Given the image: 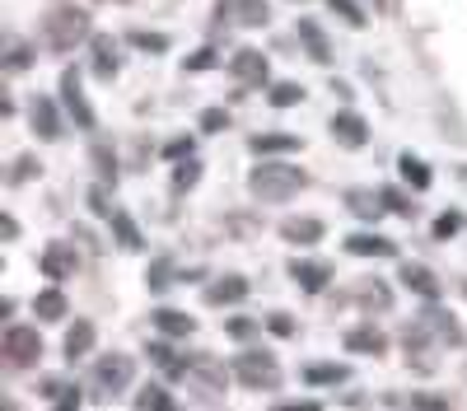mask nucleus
I'll use <instances>...</instances> for the list:
<instances>
[{"label": "nucleus", "instance_id": "27", "mask_svg": "<svg viewBox=\"0 0 467 411\" xmlns=\"http://www.w3.org/2000/svg\"><path fill=\"white\" fill-rule=\"evenodd\" d=\"M248 149H253L257 159L290 155V149H299V136H290V131H262V136H253V140H248Z\"/></svg>", "mask_w": 467, "mask_h": 411}, {"label": "nucleus", "instance_id": "25", "mask_svg": "<svg viewBox=\"0 0 467 411\" xmlns=\"http://www.w3.org/2000/svg\"><path fill=\"white\" fill-rule=\"evenodd\" d=\"M346 211L374 224V220H383L388 201H383V192H379V187H350V192H346Z\"/></svg>", "mask_w": 467, "mask_h": 411}, {"label": "nucleus", "instance_id": "18", "mask_svg": "<svg viewBox=\"0 0 467 411\" xmlns=\"http://www.w3.org/2000/svg\"><path fill=\"white\" fill-rule=\"evenodd\" d=\"M323 234H327V224L318 215H290V220H281V239L295 243V248H314V243H323Z\"/></svg>", "mask_w": 467, "mask_h": 411}, {"label": "nucleus", "instance_id": "30", "mask_svg": "<svg viewBox=\"0 0 467 411\" xmlns=\"http://www.w3.org/2000/svg\"><path fill=\"white\" fill-rule=\"evenodd\" d=\"M150 323L160 327L164 336H192V327H197V323H192L187 313H178V309H154V313H150Z\"/></svg>", "mask_w": 467, "mask_h": 411}, {"label": "nucleus", "instance_id": "2", "mask_svg": "<svg viewBox=\"0 0 467 411\" xmlns=\"http://www.w3.org/2000/svg\"><path fill=\"white\" fill-rule=\"evenodd\" d=\"M308 187V173L290 159H257V169H248V192L262 206H285Z\"/></svg>", "mask_w": 467, "mask_h": 411}, {"label": "nucleus", "instance_id": "23", "mask_svg": "<svg viewBox=\"0 0 467 411\" xmlns=\"http://www.w3.org/2000/svg\"><path fill=\"white\" fill-rule=\"evenodd\" d=\"M33 318L37 323H66L70 318V299H66V290L52 281L47 290H37L33 294Z\"/></svg>", "mask_w": 467, "mask_h": 411}, {"label": "nucleus", "instance_id": "44", "mask_svg": "<svg viewBox=\"0 0 467 411\" xmlns=\"http://www.w3.org/2000/svg\"><path fill=\"white\" fill-rule=\"evenodd\" d=\"M33 173H43V164H37L33 155H24V159H15V173H10V182H28Z\"/></svg>", "mask_w": 467, "mask_h": 411}, {"label": "nucleus", "instance_id": "46", "mask_svg": "<svg viewBox=\"0 0 467 411\" xmlns=\"http://www.w3.org/2000/svg\"><path fill=\"white\" fill-rule=\"evenodd\" d=\"M89 206H94V211H99L103 220H112V215H117V211L108 206V192H103V187H94V192H89Z\"/></svg>", "mask_w": 467, "mask_h": 411}, {"label": "nucleus", "instance_id": "5", "mask_svg": "<svg viewBox=\"0 0 467 411\" xmlns=\"http://www.w3.org/2000/svg\"><path fill=\"white\" fill-rule=\"evenodd\" d=\"M0 351H5L10 369H33L37 360H43V336H37V327H28V323H10L5 336H0Z\"/></svg>", "mask_w": 467, "mask_h": 411}, {"label": "nucleus", "instance_id": "32", "mask_svg": "<svg viewBox=\"0 0 467 411\" xmlns=\"http://www.w3.org/2000/svg\"><path fill=\"white\" fill-rule=\"evenodd\" d=\"M136 406H140V411H173V393H169L164 384H145V388L136 393Z\"/></svg>", "mask_w": 467, "mask_h": 411}, {"label": "nucleus", "instance_id": "33", "mask_svg": "<svg viewBox=\"0 0 467 411\" xmlns=\"http://www.w3.org/2000/svg\"><path fill=\"white\" fill-rule=\"evenodd\" d=\"M127 43L131 47H140V52H154V57H164L173 43H169V33H150V28H131L127 33Z\"/></svg>", "mask_w": 467, "mask_h": 411}, {"label": "nucleus", "instance_id": "17", "mask_svg": "<svg viewBox=\"0 0 467 411\" xmlns=\"http://www.w3.org/2000/svg\"><path fill=\"white\" fill-rule=\"evenodd\" d=\"M206 304L211 309H229V304H244V299H248V281L239 276V272H224V276H215L211 285H206Z\"/></svg>", "mask_w": 467, "mask_h": 411}, {"label": "nucleus", "instance_id": "38", "mask_svg": "<svg viewBox=\"0 0 467 411\" xmlns=\"http://www.w3.org/2000/svg\"><path fill=\"white\" fill-rule=\"evenodd\" d=\"M215 66H220V52L215 47H202V52H192L182 61V70H192V75H197V70H215Z\"/></svg>", "mask_w": 467, "mask_h": 411}, {"label": "nucleus", "instance_id": "15", "mask_svg": "<svg viewBox=\"0 0 467 411\" xmlns=\"http://www.w3.org/2000/svg\"><path fill=\"white\" fill-rule=\"evenodd\" d=\"M229 75H234L239 85H266V80H271V61H266L257 47H239V52L229 57Z\"/></svg>", "mask_w": 467, "mask_h": 411}, {"label": "nucleus", "instance_id": "45", "mask_svg": "<svg viewBox=\"0 0 467 411\" xmlns=\"http://www.w3.org/2000/svg\"><path fill=\"white\" fill-rule=\"evenodd\" d=\"M164 155H169V159H187V155H192V136L169 140V145H164Z\"/></svg>", "mask_w": 467, "mask_h": 411}, {"label": "nucleus", "instance_id": "11", "mask_svg": "<svg viewBox=\"0 0 467 411\" xmlns=\"http://www.w3.org/2000/svg\"><path fill=\"white\" fill-rule=\"evenodd\" d=\"M37 272L61 285V281H70L75 272H80V252H75V243H47L43 252H37Z\"/></svg>", "mask_w": 467, "mask_h": 411}, {"label": "nucleus", "instance_id": "31", "mask_svg": "<svg viewBox=\"0 0 467 411\" xmlns=\"http://www.w3.org/2000/svg\"><path fill=\"white\" fill-rule=\"evenodd\" d=\"M108 224H112V234H117V243H122L127 252L145 248V239H140V230H136V224H131V215H127V211H117V215H112Z\"/></svg>", "mask_w": 467, "mask_h": 411}, {"label": "nucleus", "instance_id": "14", "mask_svg": "<svg viewBox=\"0 0 467 411\" xmlns=\"http://www.w3.org/2000/svg\"><path fill=\"white\" fill-rule=\"evenodd\" d=\"M332 140L341 149H365L369 145V122L356 108H341V112H332Z\"/></svg>", "mask_w": 467, "mask_h": 411}, {"label": "nucleus", "instance_id": "50", "mask_svg": "<svg viewBox=\"0 0 467 411\" xmlns=\"http://www.w3.org/2000/svg\"><path fill=\"white\" fill-rule=\"evenodd\" d=\"M99 5H127V0H99Z\"/></svg>", "mask_w": 467, "mask_h": 411}, {"label": "nucleus", "instance_id": "22", "mask_svg": "<svg viewBox=\"0 0 467 411\" xmlns=\"http://www.w3.org/2000/svg\"><path fill=\"white\" fill-rule=\"evenodd\" d=\"M295 37H299V47L308 52V61H318V66L332 61V43H327V33H323L318 19H295Z\"/></svg>", "mask_w": 467, "mask_h": 411}, {"label": "nucleus", "instance_id": "19", "mask_svg": "<svg viewBox=\"0 0 467 411\" xmlns=\"http://www.w3.org/2000/svg\"><path fill=\"white\" fill-rule=\"evenodd\" d=\"M346 243V252L350 257H398V243L393 239H388V234H379V230H360V234H346L341 239Z\"/></svg>", "mask_w": 467, "mask_h": 411}, {"label": "nucleus", "instance_id": "13", "mask_svg": "<svg viewBox=\"0 0 467 411\" xmlns=\"http://www.w3.org/2000/svg\"><path fill=\"white\" fill-rule=\"evenodd\" d=\"M290 281L304 294H323L332 285V267H327L323 257H290Z\"/></svg>", "mask_w": 467, "mask_h": 411}, {"label": "nucleus", "instance_id": "48", "mask_svg": "<svg viewBox=\"0 0 467 411\" xmlns=\"http://www.w3.org/2000/svg\"><path fill=\"white\" fill-rule=\"evenodd\" d=\"M281 411H318V402H281Z\"/></svg>", "mask_w": 467, "mask_h": 411}, {"label": "nucleus", "instance_id": "24", "mask_svg": "<svg viewBox=\"0 0 467 411\" xmlns=\"http://www.w3.org/2000/svg\"><path fill=\"white\" fill-rule=\"evenodd\" d=\"M94 342H99V327H94L89 318H75V323L66 327V342H61V351H66V360L75 365V360H85V355L94 351Z\"/></svg>", "mask_w": 467, "mask_h": 411}, {"label": "nucleus", "instance_id": "6", "mask_svg": "<svg viewBox=\"0 0 467 411\" xmlns=\"http://www.w3.org/2000/svg\"><path fill=\"white\" fill-rule=\"evenodd\" d=\"M131 384H136V360L131 355L112 351V355L94 360V388H99V397H117V393H127Z\"/></svg>", "mask_w": 467, "mask_h": 411}, {"label": "nucleus", "instance_id": "26", "mask_svg": "<svg viewBox=\"0 0 467 411\" xmlns=\"http://www.w3.org/2000/svg\"><path fill=\"white\" fill-rule=\"evenodd\" d=\"M299 379H304L308 388H337V384L350 379V369L337 365V360H314V365H304V369H299Z\"/></svg>", "mask_w": 467, "mask_h": 411}, {"label": "nucleus", "instance_id": "39", "mask_svg": "<svg viewBox=\"0 0 467 411\" xmlns=\"http://www.w3.org/2000/svg\"><path fill=\"white\" fill-rule=\"evenodd\" d=\"M262 327H266V323H253V318H229V323H224V332L234 336V342H248V336H257Z\"/></svg>", "mask_w": 467, "mask_h": 411}, {"label": "nucleus", "instance_id": "20", "mask_svg": "<svg viewBox=\"0 0 467 411\" xmlns=\"http://www.w3.org/2000/svg\"><path fill=\"white\" fill-rule=\"evenodd\" d=\"M341 346H346L350 355H383V351H388V336H383L374 323H356V327H346Z\"/></svg>", "mask_w": 467, "mask_h": 411}, {"label": "nucleus", "instance_id": "9", "mask_svg": "<svg viewBox=\"0 0 467 411\" xmlns=\"http://www.w3.org/2000/svg\"><path fill=\"white\" fill-rule=\"evenodd\" d=\"M229 374L234 369H224V365H215L211 355H192V369H187V388H197L202 393V402H220L224 397V384H229Z\"/></svg>", "mask_w": 467, "mask_h": 411}, {"label": "nucleus", "instance_id": "35", "mask_svg": "<svg viewBox=\"0 0 467 411\" xmlns=\"http://www.w3.org/2000/svg\"><path fill=\"white\" fill-rule=\"evenodd\" d=\"M266 103L271 108H295V103H304V85H295V80H276L266 89Z\"/></svg>", "mask_w": 467, "mask_h": 411}, {"label": "nucleus", "instance_id": "37", "mask_svg": "<svg viewBox=\"0 0 467 411\" xmlns=\"http://www.w3.org/2000/svg\"><path fill=\"white\" fill-rule=\"evenodd\" d=\"M145 285H150V290H169V285H173V262H169V257H154L150 272H145Z\"/></svg>", "mask_w": 467, "mask_h": 411}, {"label": "nucleus", "instance_id": "49", "mask_svg": "<svg viewBox=\"0 0 467 411\" xmlns=\"http://www.w3.org/2000/svg\"><path fill=\"white\" fill-rule=\"evenodd\" d=\"M369 5H374V15H379V10H383V5H388V0H369Z\"/></svg>", "mask_w": 467, "mask_h": 411}, {"label": "nucleus", "instance_id": "3", "mask_svg": "<svg viewBox=\"0 0 467 411\" xmlns=\"http://www.w3.org/2000/svg\"><path fill=\"white\" fill-rule=\"evenodd\" d=\"M89 37H94V24H89V10L80 5H52L43 15V47L52 52H75Z\"/></svg>", "mask_w": 467, "mask_h": 411}, {"label": "nucleus", "instance_id": "43", "mask_svg": "<svg viewBox=\"0 0 467 411\" xmlns=\"http://www.w3.org/2000/svg\"><path fill=\"white\" fill-rule=\"evenodd\" d=\"M262 323H266V332H276V336H295V332H299L290 313H266Z\"/></svg>", "mask_w": 467, "mask_h": 411}, {"label": "nucleus", "instance_id": "8", "mask_svg": "<svg viewBox=\"0 0 467 411\" xmlns=\"http://www.w3.org/2000/svg\"><path fill=\"white\" fill-rule=\"evenodd\" d=\"M61 108H66V118L80 127V131H94L99 127V118H94V108H89V98H85V85H80V70L75 66H66L61 70Z\"/></svg>", "mask_w": 467, "mask_h": 411}, {"label": "nucleus", "instance_id": "47", "mask_svg": "<svg viewBox=\"0 0 467 411\" xmlns=\"http://www.w3.org/2000/svg\"><path fill=\"white\" fill-rule=\"evenodd\" d=\"M0 234H5V239H19V220L5 215V220H0Z\"/></svg>", "mask_w": 467, "mask_h": 411}, {"label": "nucleus", "instance_id": "40", "mask_svg": "<svg viewBox=\"0 0 467 411\" xmlns=\"http://www.w3.org/2000/svg\"><path fill=\"white\" fill-rule=\"evenodd\" d=\"M197 127H202L206 136H215V131H229V112H224V108H206Z\"/></svg>", "mask_w": 467, "mask_h": 411}, {"label": "nucleus", "instance_id": "36", "mask_svg": "<svg viewBox=\"0 0 467 411\" xmlns=\"http://www.w3.org/2000/svg\"><path fill=\"white\" fill-rule=\"evenodd\" d=\"M327 5H332V15H341V24H350V28H365V24H369L360 0H327Z\"/></svg>", "mask_w": 467, "mask_h": 411}, {"label": "nucleus", "instance_id": "42", "mask_svg": "<svg viewBox=\"0 0 467 411\" xmlns=\"http://www.w3.org/2000/svg\"><path fill=\"white\" fill-rule=\"evenodd\" d=\"M33 66V52H28V43H10V57H5V70H28Z\"/></svg>", "mask_w": 467, "mask_h": 411}, {"label": "nucleus", "instance_id": "12", "mask_svg": "<svg viewBox=\"0 0 467 411\" xmlns=\"http://www.w3.org/2000/svg\"><path fill=\"white\" fill-rule=\"evenodd\" d=\"M28 127L37 131V140H61V103L47 94L28 98Z\"/></svg>", "mask_w": 467, "mask_h": 411}, {"label": "nucleus", "instance_id": "10", "mask_svg": "<svg viewBox=\"0 0 467 411\" xmlns=\"http://www.w3.org/2000/svg\"><path fill=\"white\" fill-rule=\"evenodd\" d=\"M89 66H94L99 80H117V75H122V37L94 33L89 37Z\"/></svg>", "mask_w": 467, "mask_h": 411}, {"label": "nucleus", "instance_id": "16", "mask_svg": "<svg viewBox=\"0 0 467 411\" xmlns=\"http://www.w3.org/2000/svg\"><path fill=\"white\" fill-rule=\"evenodd\" d=\"M398 281L411 290V294H420L425 304H440V294H444V285H440V276L431 272V267H420V262H402V272H398Z\"/></svg>", "mask_w": 467, "mask_h": 411}, {"label": "nucleus", "instance_id": "1", "mask_svg": "<svg viewBox=\"0 0 467 411\" xmlns=\"http://www.w3.org/2000/svg\"><path fill=\"white\" fill-rule=\"evenodd\" d=\"M402 342H407V360L420 355V369H435V360H425V355H435V351H449V346H462V327L453 323V313L444 309H425L416 313L407 327H402Z\"/></svg>", "mask_w": 467, "mask_h": 411}, {"label": "nucleus", "instance_id": "7", "mask_svg": "<svg viewBox=\"0 0 467 411\" xmlns=\"http://www.w3.org/2000/svg\"><path fill=\"white\" fill-rule=\"evenodd\" d=\"M215 19L224 28H266L271 24V0H215Z\"/></svg>", "mask_w": 467, "mask_h": 411}, {"label": "nucleus", "instance_id": "41", "mask_svg": "<svg viewBox=\"0 0 467 411\" xmlns=\"http://www.w3.org/2000/svg\"><path fill=\"white\" fill-rule=\"evenodd\" d=\"M462 230V211H444L440 220H435V239H453Z\"/></svg>", "mask_w": 467, "mask_h": 411}, {"label": "nucleus", "instance_id": "29", "mask_svg": "<svg viewBox=\"0 0 467 411\" xmlns=\"http://www.w3.org/2000/svg\"><path fill=\"white\" fill-rule=\"evenodd\" d=\"M43 397L52 406L70 411V406H80V384H70V379H43Z\"/></svg>", "mask_w": 467, "mask_h": 411}, {"label": "nucleus", "instance_id": "4", "mask_svg": "<svg viewBox=\"0 0 467 411\" xmlns=\"http://www.w3.org/2000/svg\"><path fill=\"white\" fill-rule=\"evenodd\" d=\"M229 369H234V379H239L244 388H253V393H276L281 388V365H276V355H266V351H239L229 360Z\"/></svg>", "mask_w": 467, "mask_h": 411}, {"label": "nucleus", "instance_id": "34", "mask_svg": "<svg viewBox=\"0 0 467 411\" xmlns=\"http://www.w3.org/2000/svg\"><path fill=\"white\" fill-rule=\"evenodd\" d=\"M197 182H202V159H197V155L178 159V169H173V192H192Z\"/></svg>", "mask_w": 467, "mask_h": 411}, {"label": "nucleus", "instance_id": "28", "mask_svg": "<svg viewBox=\"0 0 467 411\" xmlns=\"http://www.w3.org/2000/svg\"><path fill=\"white\" fill-rule=\"evenodd\" d=\"M398 169H402V182L411 187V192H431L435 173H431V164H425L420 155H411V149H407V155L398 159Z\"/></svg>", "mask_w": 467, "mask_h": 411}, {"label": "nucleus", "instance_id": "21", "mask_svg": "<svg viewBox=\"0 0 467 411\" xmlns=\"http://www.w3.org/2000/svg\"><path fill=\"white\" fill-rule=\"evenodd\" d=\"M145 355H150V365L160 369L164 379H187V369H192V355H178L173 342H150Z\"/></svg>", "mask_w": 467, "mask_h": 411}]
</instances>
